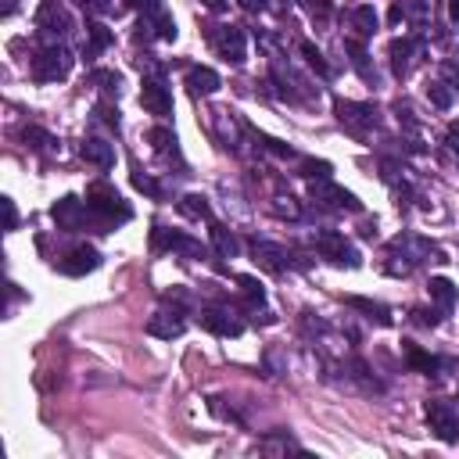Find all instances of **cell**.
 Wrapping results in <instances>:
<instances>
[{"mask_svg": "<svg viewBox=\"0 0 459 459\" xmlns=\"http://www.w3.org/2000/svg\"><path fill=\"white\" fill-rule=\"evenodd\" d=\"M86 212H93L101 219V226H112V223H126L133 212L122 204V198L115 194V187L108 183H93L86 191Z\"/></svg>", "mask_w": 459, "mask_h": 459, "instance_id": "cell-1", "label": "cell"}, {"mask_svg": "<svg viewBox=\"0 0 459 459\" xmlns=\"http://www.w3.org/2000/svg\"><path fill=\"white\" fill-rule=\"evenodd\" d=\"M72 69V58L65 47H43V51L33 58V79L36 83H58L65 79Z\"/></svg>", "mask_w": 459, "mask_h": 459, "instance_id": "cell-2", "label": "cell"}, {"mask_svg": "<svg viewBox=\"0 0 459 459\" xmlns=\"http://www.w3.org/2000/svg\"><path fill=\"white\" fill-rule=\"evenodd\" d=\"M215 43V51L223 61H230V65H244V58H248V40H244V29H237V25H223L219 33L212 36Z\"/></svg>", "mask_w": 459, "mask_h": 459, "instance_id": "cell-3", "label": "cell"}, {"mask_svg": "<svg viewBox=\"0 0 459 459\" xmlns=\"http://www.w3.org/2000/svg\"><path fill=\"white\" fill-rule=\"evenodd\" d=\"M427 423H431V431L441 438V441H456L459 438V423H456V413H452V405L445 402H427Z\"/></svg>", "mask_w": 459, "mask_h": 459, "instance_id": "cell-4", "label": "cell"}, {"mask_svg": "<svg viewBox=\"0 0 459 459\" xmlns=\"http://www.w3.org/2000/svg\"><path fill=\"white\" fill-rule=\"evenodd\" d=\"M140 104H144V112H151V115H169L172 112V93L162 79H144V86H140Z\"/></svg>", "mask_w": 459, "mask_h": 459, "instance_id": "cell-5", "label": "cell"}, {"mask_svg": "<svg viewBox=\"0 0 459 459\" xmlns=\"http://www.w3.org/2000/svg\"><path fill=\"white\" fill-rule=\"evenodd\" d=\"M36 29H43V33H69L72 22H69V11L58 4V0H43V4L36 8Z\"/></svg>", "mask_w": 459, "mask_h": 459, "instance_id": "cell-6", "label": "cell"}, {"mask_svg": "<svg viewBox=\"0 0 459 459\" xmlns=\"http://www.w3.org/2000/svg\"><path fill=\"white\" fill-rule=\"evenodd\" d=\"M58 266H61V273H69V276H83V273H93V269L101 266V255H97L90 244H79V248H72Z\"/></svg>", "mask_w": 459, "mask_h": 459, "instance_id": "cell-7", "label": "cell"}, {"mask_svg": "<svg viewBox=\"0 0 459 459\" xmlns=\"http://www.w3.org/2000/svg\"><path fill=\"white\" fill-rule=\"evenodd\" d=\"M338 119H341L352 133H362V130H370V126H377V112H373V108L352 104V101H338Z\"/></svg>", "mask_w": 459, "mask_h": 459, "instance_id": "cell-8", "label": "cell"}, {"mask_svg": "<svg viewBox=\"0 0 459 459\" xmlns=\"http://www.w3.org/2000/svg\"><path fill=\"white\" fill-rule=\"evenodd\" d=\"M51 219H54V223L61 226V230H79V226H83V201H79V198H61V201H54V209H51Z\"/></svg>", "mask_w": 459, "mask_h": 459, "instance_id": "cell-9", "label": "cell"}, {"mask_svg": "<svg viewBox=\"0 0 459 459\" xmlns=\"http://www.w3.org/2000/svg\"><path fill=\"white\" fill-rule=\"evenodd\" d=\"M316 248H320L327 259L341 262V266H359L355 248H348V244H344V237H338V233H323V237H316Z\"/></svg>", "mask_w": 459, "mask_h": 459, "instance_id": "cell-10", "label": "cell"}, {"mask_svg": "<svg viewBox=\"0 0 459 459\" xmlns=\"http://www.w3.org/2000/svg\"><path fill=\"white\" fill-rule=\"evenodd\" d=\"M148 334L151 338H165V341H172V338H180L183 334V320L176 312H154L151 320H148Z\"/></svg>", "mask_w": 459, "mask_h": 459, "instance_id": "cell-11", "label": "cell"}, {"mask_svg": "<svg viewBox=\"0 0 459 459\" xmlns=\"http://www.w3.org/2000/svg\"><path fill=\"white\" fill-rule=\"evenodd\" d=\"M79 154H83L90 165H97V169H112V165H115V148H112V144H104V140H93V137L83 140Z\"/></svg>", "mask_w": 459, "mask_h": 459, "instance_id": "cell-12", "label": "cell"}, {"mask_svg": "<svg viewBox=\"0 0 459 459\" xmlns=\"http://www.w3.org/2000/svg\"><path fill=\"white\" fill-rule=\"evenodd\" d=\"M201 327L219 334V338H241V330H244L237 320H230L226 312H201Z\"/></svg>", "mask_w": 459, "mask_h": 459, "instance_id": "cell-13", "label": "cell"}, {"mask_svg": "<svg viewBox=\"0 0 459 459\" xmlns=\"http://www.w3.org/2000/svg\"><path fill=\"white\" fill-rule=\"evenodd\" d=\"M251 255H255V262H262L266 269H273V273H280V269L287 266V251L269 244V241H255L251 244Z\"/></svg>", "mask_w": 459, "mask_h": 459, "instance_id": "cell-14", "label": "cell"}, {"mask_svg": "<svg viewBox=\"0 0 459 459\" xmlns=\"http://www.w3.org/2000/svg\"><path fill=\"white\" fill-rule=\"evenodd\" d=\"M427 291H431V298H434L441 309H452V305H456V298H459V287H456L449 276H431Z\"/></svg>", "mask_w": 459, "mask_h": 459, "instance_id": "cell-15", "label": "cell"}, {"mask_svg": "<svg viewBox=\"0 0 459 459\" xmlns=\"http://www.w3.org/2000/svg\"><path fill=\"white\" fill-rule=\"evenodd\" d=\"M187 86H191V93H215L219 90V75L212 69H204V65H194L191 72H187Z\"/></svg>", "mask_w": 459, "mask_h": 459, "instance_id": "cell-16", "label": "cell"}, {"mask_svg": "<svg viewBox=\"0 0 459 459\" xmlns=\"http://www.w3.org/2000/svg\"><path fill=\"white\" fill-rule=\"evenodd\" d=\"M86 36H90V47H86V58H97L101 51H108V47H112V29L108 25H101V22H90L86 25Z\"/></svg>", "mask_w": 459, "mask_h": 459, "instance_id": "cell-17", "label": "cell"}, {"mask_svg": "<svg viewBox=\"0 0 459 459\" xmlns=\"http://www.w3.org/2000/svg\"><path fill=\"white\" fill-rule=\"evenodd\" d=\"M312 194L330 198V204H338V209H352V212H359V209H362V204L355 201V194H348L344 187H334V183H323L320 191H312Z\"/></svg>", "mask_w": 459, "mask_h": 459, "instance_id": "cell-18", "label": "cell"}, {"mask_svg": "<svg viewBox=\"0 0 459 459\" xmlns=\"http://www.w3.org/2000/svg\"><path fill=\"white\" fill-rule=\"evenodd\" d=\"M154 244L172 248V251H198V244L191 241V237H187V233H176V230H154Z\"/></svg>", "mask_w": 459, "mask_h": 459, "instance_id": "cell-19", "label": "cell"}, {"mask_svg": "<svg viewBox=\"0 0 459 459\" xmlns=\"http://www.w3.org/2000/svg\"><path fill=\"white\" fill-rule=\"evenodd\" d=\"M180 212L191 215V219H212V204H209V198H204V194H187L180 201Z\"/></svg>", "mask_w": 459, "mask_h": 459, "instance_id": "cell-20", "label": "cell"}, {"mask_svg": "<svg viewBox=\"0 0 459 459\" xmlns=\"http://www.w3.org/2000/svg\"><path fill=\"white\" fill-rule=\"evenodd\" d=\"M409 51H413V43H409V40H395L391 43V69H395V75L409 72Z\"/></svg>", "mask_w": 459, "mask_h": 459, "instance_id": "cell-21", "label": "cell"}, {"mask_svg": "<svg viewBox=\"0 0 459 459\" xmlns=\"http://www.w3.org/2000/svg\"><path fill=\"white\" fill-rule=\"evenodd\" d=\"M344 305H352V309H362V312L377 316V323H391L388 309H384V305H377V302H370V298H355V294H348V298H344Z\"/></svg>", "mask_w": 459, "mask_h": 459, "instance_id": "cell-22", "label": "cell"}, {"mask_svg": "<svg viewBox=\"0 0 459 459\" xmlns=\"http://www.w3.org/2000/svg\"><path fill=\"white\" fill-rule=\"evenodd\" d=\"M427 101H431L434 108H441V112H449L456 97H452V90L445 83H427Z\"/></svg>", "mask_w": 459, "mask_h": 459, "instance_id": "cell-23", "label": "cell"}, {"mask_svg": "<svg viewBox=\"0 0 459 459\" xmlns=\"http://www.w3.org/2000/svg\"><path fill=\"white\" fill-rule=\"evenodd\" d=\"M22 140H25V148H33V151H43V148L54 144V137L43 133L40 126H25V130H22Z\"/></svg>", "mask_w": 459, "mask_h": 459, "instance_id": "cell-24", "label": "cell"}, {"mask_svg": "<svg viewBox=\"0 0 459 459\" xmlns=\"http://www.w3.org/2000/svg\"><path fill=\"white\" fill-rule=\"evenodd\" d=\"M344 51L352 54V65H355V72H359L362 79H373V72H370V65H366V51H362V43L348 40V43H344Z\"/></svg>", "mask_w": 459, "mask_h": 459, "instance_id": "cell-25", "label": "cell"}, {"mask_svg": "<svg viewBox=\"0 0 459 459\" xmlns=\"http://www.w3.org/2000/svg\"><path fill=\"white\" fill-rule=\"evenodd\" d=\"M405 352H409V362H413L416 370H423V373H434V370H438V359H434V355H423L416 344L405 341Z\"/></svg>", "mask_w": 459, "mask_h": 459, "instance_id": "cell-26", "label": "cell"}, {"mask_svg": "<svg viewBox=\"0 0 459 459\" xmlns=\"http://www.w3.org/2000/svg\"><path fill=\"white\" fill-rule=\"evenodd\" d=\"M212 244L219 248V255H237V241H233V233H226L223 226H212Z\"/></svg>", "mask_w": 459, "mask_h": 459, "instance_id": "cell-27", "label": "cell"}, {"mask_svg": "<svg viewBox=\"0 0 459 459\" xmlns=\"http://www.w3.org/2000/svg\"><path fill=\"white\" fill-rule=\"evenodd\" d=\"M355 25H359V33H373L377 29V11L370 8V4H362V8H355Z\"/></svg>", "mask_w": 459, "mask_h": 459, "instance_id": "cell-28", "label": "cell"}, {"mask_svg": "<svg viewBox=\"0 0 459 459\" xmlns=\"http://www.w3.org/2000/svg\"><path fill=\"white\" fill-rule=\"evenodd\" d=\"M151 19H154V29H158V36H162V40H176V22H172V14L158 11V14H151Z\"/></svg>", "mask_w": 459, "mask_h": 459, "instance_id": "cell-29", "label": "cell"}, {"mask_svg": "<svg viewBox=\"0 0 459 459\" xmlns=\"http://www.w3.org/2000/svg\"><path fill=\"white\" fill-rule=\"evenodd\" d=\"M302 54H305V61L320 72V75H330V65L323 61V54H320V47H312V43H302Z\"/></svg>", "mask_w": 459, "mask_h": 459, "instance_id": "cell-30", "label": "cell"}, {"mask_svg": "<svg viewBox=\"0 0 459 459\" xmlns=\"http://www.w3.org/2000/svg\"><path fill=\"white\" fill-rule=\"evenodd\" d=\"M237 283H241V291L251 298V302H262V298H266V287H262L255 276H248V273H244V276H237Z\"/></svg>", "mask_w": 459, "mask_h": 459, "instance_id": "cell-31", "label": "cell"}, {"mask_svg": "<svg viewBox=\"0 0 459 459\" xmlns=\"http://www.w3.org/2000/svg\"><path fill=\"white\" fill-rule=\"evenodd\" d=\"M148 140H151L158 151H169V144H176V137H172L169 130H162V126H154V130L148 133Z\"/></svg>", "mask_w": 459, "mask_h": 459, "instance_id": "cell-32", "label": "cell"}, {"mask_svg": "<svg viewBox=\"0 0 459 459\" xmlns=\"http://www.w3.org/2000/svg\"><path fill=\"white\" fill-rule=\"evenodd\" d=\"M93 115H97L101 122H108V126H119V108L115 104H97V108H93Z\"/></svg>", "mask_w": 459, "mask_h": 459, "instance_id": "cell-33", "label": "cell"}, {"mask_svg": "<svg viewBox=\"0 0 459 459\" xmlns=\"http://www.w3.org/2000/svg\"><path fill=\"white\" fill-rule=\"evenodd\" d=\"M133 187H137V191H144V194H151V198H162V191H158V183L151 176H140V172H133Z\"/></svg>", "mask_w": 459, "mask_h": 459, "instance_id": "cell-34", "label": "cell"}, {"mask_svg": "<svg viewBox=\"0 0 459 459\" xmlns=\"http://www.w3.org/2000/svg\"><path fill=\"white\" fill-rule=\"evenodd\" d=\"M330 165L327 162H316V158H305L302 162V176H327Z\"/></svg>", "mask_w": 459, "mask_h": 459, "instance_id": "cell-35", "label": "cell"}, {"mask_svg": "<svg viewBox=\"0 0 459 459\" xmlns=\"http://www.w3.org/2000/svg\"><path fill=\"white\" fill-rule=\"evenodd\" d=\"M130 8H137V11H144V14H158V11H165L162 8V0H126Z\"/></svg>", "mask_w": 459, "mask_h": 459, "instance_id": "cell-36", "label": "cell"}, {"mask_svg": "<svg viewBox=\"0 0 459 459\" xmlns=\"http://www.w3.org/2000/svg\"><path fill=\"white\" fill-rule=\"evenodd\" d=\"M0 204H4V230L11 233L14 226H19V212H14V201H11V198H4Z\"/></svg>", "mask_w": 459, "mask_h": 459, "instance_id": "cell-37", "label": "cell"}, {"mask_svg": "<svg viewBox=\"0 0 459 459\" xmlns=\"http://www.w3.org/2000/svg\"><path fill=\"white\" fill-rule=\"evenodd\" d=\"M330 11H334V8H330V0H316V4H312V19L316 22H327Z\"/></svg>", "mask_w": 459, "mask_h": 459, "instance_id": "cell-38", "label": "cell"}, {"mask_svg": "<svg viewBox=\"0 0 459 459\" xmlns=\"http://www.w3.org/2000/svg\"><path fill=\"white\" fill-rule=\"evenodd\" d=\"M83 11H93V14H101V11H108V0H75Z\"/></svg>", "mask_w": 459, "mask_h": 459, "instance_id": "cell-39", "label": "cell"}, {"mask_svg": "<svg viewBox=\"0 0 459 459\" xmlns=\"http://www.w3.org/2000/svg\"><path fill=\"white\" fill-rule=\"evenodd\" d=\"M413 316H416V323H423V327H438V316L427 312V309H416Z\"/></svg>", "mask_w": 459, "mask_h": 459, "instance_id": "cell-40", "label": "cell"}, {"mask_svg": "<svg viewBox=\"0 0 459 459\" xmlns=\"http://www.w3.org/2000/svg\"><path fill=\"white\" fill-rule=\"evenodd\" d=\"M388 22H391V25H399V22H402V4H395V8L388 11Z\"/></svg>", "mask_w": 459, "mask_h": 459, "instance_id": "cell-41", "label": "cell"}, {"mask_svg": "<svg viewBox=\"0 0 459 459\" xmlns=\"http://www.w3.org/2000/svg\"><path fill=\"white\" fill-rule=\"evenodd\" d=\"M209 11H226V0H201Z\"/></svg>", "mask_w": 459, "mask_h": 459, "instance_id": "cell-42", "label": "cell"}, {"mask_svg": "<svg viewBox=\"0 0 459 459\" xmlns=\"http://www.w3.org/2000/svg\"><path fill=\"white\" fill-rule=\"evenodd\" d=\"M241 8H248V11H262V8H266V0H241Z\"/></svg>", "mask_w": 459, "mask_h": 459, "instance_id": "cell-43", "label": "cell"}, {"mask_svg": "<svg viewBox=\"0 0 459 459\" xmlns=\"http://www.w3.org/2000/svg\"><path fill=\"white\" fill-rule=\"evenodd\" d=\"M449 14H452V22H459V0H449Z\"/></svg>", "mask_w": 459, "mask_h": 459, "instance_id": "cell-44", "label": "cell"}, {"mask_svg": "<svg viewBox=\"0 0 459 459\" xmlns=\"http://www.w3.org/2000/svg\"><path fill=\"white\" fill-rule=\"evenodd\" d=\"M14 14V0H4V19H11Z\"/></svg>", "mask_w": 459, "mask_h": 459, "instance_id": "cell-45", "label": "cell"}, {"mask_svg": "<svg viewBox=\"0 0 459 459\" xmlns=\"http://www.w3.org/2000/svg\"><path fill=\"white\" fill-rule=\"evenodd\" d=\"M449 140H452V148H459V126H452V133H449Z\"/></svg>", "mask_w": 459, "mask_h": 459, "instance_id": "cell-46", "label": "cell"}]
</instances>
